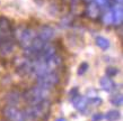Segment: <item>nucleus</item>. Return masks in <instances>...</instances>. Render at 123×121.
I'll use <instances>...</instances> for the list:
<instances>
[{"label": "nucleus", "instance_id": "nucleus-15", "mask_svg": "<svg viewBox=\"0 0 123 121\" xmlns=\"http://www.w3.org/2000/svg\"><path fill=\"white\" fill-rule=\"evenodd\" d=\"M107 121H116L120 118V112L116 110H110L105 116Z\"/></svg>", "mask_w": 123, "mask_h": 121}, {"label": "nucleus", "instance_id": "nucleus-2", "mask_svg": "<svg viewBox=\"0 0 123 121\" xmlns=\"http://www.w3.org/2000/svg\"><path fill=\"white\" fill-rule=\"evenodd\" d=\"M51 94H52L51 89L35 85V86H32L24 92L23 98L31 105V104H35V103L42 102V101H48Z\"/></svg>", "mask_w": 123, "mask_h": 121}, {"label": "nucleus", "instance_id": "nucleus-1", "mask_svg": "<svg viewBox=\"0 0 123 121\" xmlns=\"http://www.w3.org/2000/svg\"><path fill=\"white\" fill-rule=\"evenodd\" d=\"M62 65V57L58 54L44 57V58H36L31 59V67H30V75L37 77L40 75L51 72H56Z\"/></svg>", "mask_w": 123, "mask_h": 121}, {"label": "nucleus", "instance_id": "nucleus-9", "mask_svg": "<svg viewBox=\"0 0 123 121\" xmlns=\"http://www.w3.org/2000/svg\"><path fill=\"white\" fill-rule=\"evenodd\" d=\"M112 11V17H113V24L115 26H120L122 24L123 20V10H122V5H116L113 6L111 9Z\"/></svg>", "mask_w": 123, "mask_h": 121}, {"label": "nucleus", "instance_id": "nucleus-8", "mask_svg": "<svg viewBox=\"0 0 123 121\" xmlns=\"http://www.w3.org/2000/svg\"><path fill=\"white\" fill-rule=\"evenodd\" d=\"M71 102L74 104L76 110L78 111H85L88 106V99L84 95H80V94H77V95L72 96L71 98Z\"/></svg>", "mask_w": 123, "mask_h": 121}, {"label": "nucleus", "instance_id": "nucleus-20", "mask_svg": "<svg viewBox=\"0 0 123 121\" xmlns=\"http://www.w3.org/2000/svg\"><path fill=\"white\" fill-rule=\"evenodd\" d=\"M108 0H94V2L98 6V7H101V6H104V5L107 4Z\"/></svg>", "mask_w": 123, "mask_h": 121}, {"label": "nucleus", "instance_id": "nucleus-19", "mask_svg": "<svg viewBox=\"0 0 123 121\" xmlns=\"http://www.w3.org/2000/svg\"><path fill=\"white\" fill-rule=\"evenodd\" d=\"M117 73H119V71H117L116 67H108V68H106V75H107L108 77L115 76Z\"/></svg>", "mask_w": 123, "mask_h": 121}, {"label": "nucleus", "instance_id": "nucleus-22", "mask_svg": "<svg viewBox=\"0 0 123 121\" xmlns=\"http://www.w3.org/2000/svg\"><path fill=\"white\" fill-rule=\"evenodd\" d=\"M55 121H67V120H66L64 118H59V119H56Z\"/></svg>", "mask_w": 123, "mask_h": 121}, {"label": "nucleus", "instance_id": "nucleus-17", "mask_svg": "<svg viewBox=\"0 0 123 121\" xmlns=\"http://www.w3.org/2000/svg\"><path fill=\"white\" fill-rule=\"evenodd\" d=\"M122 102H123V100H122V94H115V95H113L112 98H111V103H112L113 105H115V106H121L122 105Z\"/></svg>", "mask_w": 123, "mask_h": 121}, {"label": "nucleus", "instance_id": "nucleus-6", "mask_svg": "<svg viewBox=\"0 0 123 121\" xmlns=\"http://www.w3.org/2000/svg\"><path fill=\"white\" fill-rule=\"evenodd\" d=\"M5 119L7 121H24L25 116L22 110H19L17 106L15 105H6L4 111H2Z\"/></svg>", "mask_w": 123, "mask_h": 121}, {"label": "nucleus", "instance_id": "nucleus-21", "mask_svg": "<svg viewBox=\"0 0 123 121\" xmlns=\"http://www.w3.org/2000/svg\"><path fill=\"white\" fill-rule=\"evenodd\" d=\"M102 119H103V116L101 113H96L93 116V121H99Z\"/></svg>", "mask_w": 123, "mask_h": 121}, {"label": "nucleus", "instance_id": "nucleus-23", "mask_svg": "<svg viewBox=\"0 0 123 121\" xmlns=\"http://www.w3.org/2000/svg\"><path fill=\"white\" fill-rule=\"evenodd\" d=\"M86 4H90V2H94V0H84Z\"/></svg>", "mask_w": 123, "mask_h": 121}, {"label": "nucleus", "instance_id": "nucleus-11", "mask_svg": "<svg viewBox=\"0 0 123 121\" xmlns=\"http://www.w3.org/2000/svg\"><path fill=\"white\" fill-rule=\"evenodd\" d=\"M99 12H101L99 7H98L95 2H90V4H88V6H87L86 9H85V15L87 16L89 19H93V20L98 18Z\"/></svg>", "mask_w": 123, "mask_h": 121}, {"label": "nucleus", "instance_id": "nucleus-12", "mask_svg": "<svg viewBox=\"0 0 123 121\" xmlns=\"http://www.w3.org/2000/svg\"><path fill=\"white\" fill-rule=\"evenodd\" d=\"M99 83H101V88L106 92H112L115 90V83L113 82V80L111 77H108V76L102 77Z\"/></svg>", "mask_w": 123, "mask_h": 121}, {"label": "nucleus", "instance_id": "nucleus-10", "mask_svg": "<svg viewBox=\"0 0 123 121\" xmlns=\"http://www.w3.org/2000/svg\"><path fill=\"white\" fill-rule=\"evenodd\" d=\"M14 47H15V43H14V39L11 37L4 40L0 44V55H2V56L9 55L11 52L14 51Z\"/></svg>", "mask_w": 123, "mask_h": 121}, {"label": "nucleus", "instance_id": "nucleus-3", "mask_svg": "<svg viewBox=\"0 0 123 121\" xmlns=\"http://www.w3.org/2000/svg\"><path fill=\"white\" fill-rule=\"evenodd\" d=\"M50 109H51V102L48 100V101H42L35 104H31L23 112L25 118L38 120V119H44L48 117L50 113Z\"/></svg>", "mask_w": 123, "mask_h": 121}, {"label": "nucleus", "instance_id": "nucleus-5", "mask_svg": "<svg viewBox=\"0 0 123 121\" xmlns=\"http://www.w3.org/2000/svg\"><path fill=\"white\" fill-rule=\"evenodd\" d=\"M60 82V75L56 72H51L36 77V85L43 86V88L52 89Z\"/></svg>", "mask_w": 123, "mask_h": 121}, {"label": "nucleus", "instance_id": "nucleus-14", "mask_svg": "<svg viewBox=\"0 0 123 121\" xmlns=\"http://www.w3.org/2000/svg\"><path fill=\"white\" fill-rule=\"evenodd\" d=\"M7 96H8L7 100H8V104H9V105H16V104L19 102V99H20L19 93H16V92L9 93Z\"/></svg>", "mask_w": 123, "mask_h": 121}, {"label": "nucleus", "instance_id": "nucleus-13", "mask_svg": "<svg viewBox=\"0 0 123 121\" xmlns=\"http://www.w3.org/2000/svg\"><path fill=\"white\" fill-rule=\"evenodd\" d=\"M95 42H96L97 46H98L99 48H102V49H104V51L110 47V40H108L107 38L103 37V36H97L96 39H95Z\"/></svg>", "mask_w": 123, "mask_h": 121}, {"label": "nucleus", "instance_id": "nucleus-4", "mask_svg": "<svg viewBox=\"0 0 123 121\" xmlns=\"http://www.w3.org/2000/svg\"><path fill=\"white\" fill-rule=\"evenodd\" d=\"M35 37H36V32L33 30L32 28H28V27L20 26L15 30V38L18 42L19 46L24 51L31 47L32 42Z\"/></svg>", "mask_w": 123, "mask_h": 121}, {"label": "nucleus", "instance_id": "nucleus-7", "mask_svg": "<svg viewBox=\"0 0 123 121\" xmlns=\"http://www.w3.org/2000/svg\"><path fill=\"white\" fill-rule=\"evenodd\" d=\"M36 36L44 42H50L55 36V30L48 25H42L38 27L37 32H36Z\"/></svg>", "mask_w": 123, "mask_h": 121}, {"label": "nucleus", "instance_id": "nucleus-18", "mask_svg": "<svg viewBox=\"0 0 123 121\" xmlns=\"http://www.w3.org/2000/svg\"><path fill=\"white\" fill-rule=\"evenodd\" d=\"M89 68V65L87 64V63H81L80 66H79L78 68V74L79 75H82V74H85L87 72V70Z\"/></svg>", "mask_w": 123, "mask_h": 121}, {"label": "nucleus", "instance_id": "nucleus-16", "mask_svg": "<svg viewBox=\"0 0 123 121\" xmlns=\"http://www.w3.org/2000/svg\"><path fill=\"white\" fill-rule=\"evenodd\" d=\"M102 20H103V24H104L105 26H110L113 24V17H112V11L108 10L107 12H105L104 16H103V18H102Z\"/></svg>", "mask_w": 123, "mask_h": 121}]
</instances>
